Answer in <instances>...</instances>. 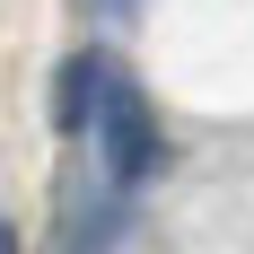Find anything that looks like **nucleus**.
Segmentation results:
<instances>
[{
  "label": "nucleus",
  "instance_id": "nucleus-3",
  "mask_svg": "<svg viewBox=\"0 0 254 254\" xmlns=\"http://www.w3.org/2000/svg\"><path fill=\"white\" fill-rule=\"evenodd\" d=\"M79 9H88V18H131L140 0H79Z\"/></svg>",
  "mask_w": 254,
  "mask_h": 254
},
{
  "label": "nucleus",
  "instance_id": "nucleus-1",
  "mask_svg": "<svg viewBox=\"0 0 254 254\" xmlns=\"http://www.w3.org/2000/svg\"><path fill=\"white\" fill-rule=\"evenodd\" d=\"M97 140H105V184H114V193L149 184V176H158V158H167L149 97H140V88H131L123 70L105 79V105H97Z\"/></svg>",
  "mask_w": 254,
  "mask_h": 254
},
{
  "label": "nucleus",
  "instance_id": "nucleus-4",
  "mask_svg": "<svg viewBox=\"0 0 254 254\" xmlns=\"http://www.w3.org/2000/svg\"><path fill=\"white\" fill-rule=\"evenodd\" d=\"M0 254H18V228H9V219H0Z\"/></svg>",
  "mask_w": 254,
  "mask_h": 254
},
{
  "label": "nucleus",
  "instance_id": "nucleus-2",
  "mask_svg": "<svg viewBox=\"0 0 254 254\" xmlns=\"http://www.w3.org/2000/svg\"><path fill=\"white\" fill-rule=\"evenodd\" d=\"M105 79H114V62H105V53H70V62H62V79H53V131H62V140L97 131Z\"/></svg>",
  "mask_w": 254,
  "mask_h": 254
}]
</instances>
